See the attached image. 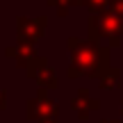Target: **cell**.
<instances>
[{"instance_id": "obj_7", "label": "cell", "mask_w": 123, "mask_h": 123, "mask_svg": "<svg viewBox=\"0 0 123 123\" xmlns=\"http://www.w3.org/2000/svg\"><path fill=\"white\" fill-rule=\"evenodd\" d=\"M71 107L78 112V116H80V119H87V116H89V112L98 110V100L89 98V89H84V87H82V89L78 91V96L71 100Z\"/></svg>"}, {"instance_id": "obj_11", "label": "cell", "mask_w": 123, "mask_h": 123, "mask_svg": "<svg viewBox=\"0 0 123 123\" xmlns=\"http://www.w3.org/2000/svg\"><path fill=\"white\" fill-rule=\"evenodd\" d=\"M110 9L123 18V0H110Z\"/></svg>"}, {"instance_id": "obj_9", "label": "cell", "mask_w": 123, "mask_h": 123, "mask_svg": "<svg viewBox=\"0 0 123 123\" xmlns=\"http://www.w3.org/2000/svg\"><path fill=\"white\" fill-rule=\"evenodd\" d=\"M46 2L57 9L59 16H66V14L71 12V7H78V0H46Z\"/></svg>"}, {"instance_id": "obj_3", "label": "cell", "mask_w": 123, "mask_h": 123, "mask_svg": "<svg viewBox=\"0 0 123 123\" xmlns=\"http://www.w3.org/2000/svg\"><path fill=\"white\" fill-rule=\"evenodd\" d=\"M27 116L37 123H55L57 121V103L48 96L46 89H39L32 100H27Z\"/></svg>"}, {"instance_id": "obj_8", "label": "cell", "mask_w": 123, "mask_h": 123, "mask_svg": "<svg viewBox=\"0 0 123 123\" xmlns=\"http://www.w3.org/2000/svg\"><path fill=\"white\" fill-rule=\"evenodd\" d=\"M119 78H121V73H119V68H107L105 73L98 78V87L100 89H105V91H112V89L116 87V82H119Z\"/></svg>"}, {"instance_id": "obj_5", "label": "cell", "mask_w": 123, "mask_h": 123, "mask_svg": "<svg viewBox=\"0 0 123 123\" xmlns=\"http://www.w3.org/2000/svg\"><path fill=\"white\" fill-rule=\"evenodd\" d=\"M25 71H27V78L39 84V89H46V91H48V89H57V73H55V68L43 57L37 55V57L25 66Z\"/></svg>"}, {"instance_id": "obj_2", "label": "cell", "mask_w": 123, "mask_h": 123, "mask_svg": "<svg viewBox=\"0 0 123 123\" xmlns=\"http://www.w3.org/2000/svg\"><path fill=\"white\" fill-rule=\"evenodd\" d=\"M89 39H110V46H119V39L123 34V18L114 14L110 7L100 12H91L87 18Z\"/></svg>"}, {"instance_id": "obj_1", "label": "cell", "mask_w": 123, "mask_h": 123, "mask_svg": "<svg viewBox=\"0 0 123 123\" xmlns=\"http://www.w3.org/2000/svg\"><path fill=\"white\" fill-rule=\"evenodd\" d=\"M68 50H71V68H68L71 80H78L82 75L98 80L110 68V48L100 46L96 39L68 37Z\"/></svg>"}, {"instance_id": "obj_4", "label": "cell", "mask_w": 123, "mask_h": 123, "mask_svg": "<svg viewBox=\"0 0 123 123\" xmlns=\"http://www.w3.org/2000/svg\"><path fill=\"white\" fill-rule=\"evenodd\" d=\"M46 25H48V18H46V16H37V18L18 16L16 18V41L34 46L37 41L43 37Z\"/></svg>"}, {"instance_id": "obj_6", "label": "cell", "mask_w": 123, "mask_h": 123, "mask_svg": "<svg viewBox=\"0 0 123 123\" xmlns=\"http://www.w3.org/2000/svg\"><path fill=\"white\" fill-rule=\"evenodd\" d=\"M5 55H7V57H14L18 68H25V66L37 57V50H34L32 43H21V41H18L16 46H9V48L5 50Z\"/></svg>"}, {"instance_id": "obj_12", "label": "cell", "mask_w": 123, "mask_h": 123, "mask_svg": "<svg viewBox=\"0 0 123 123\" xmlns=\"http://www.w3.org/2000/svg\"><path fill=\"white\" fill-rule=\"evenodd\" d=\"M5 103H7V96H5V91L0 89V110H5Z\"/></svg>"}, {"instance_id": "obj_10", "label": "cell", "mask_w": 123, "mask_h": 123, "mask_svg": "<svg viewBox=\"0 0 123 123\" xmlns=\"http://www.w3.org/2000/svg\"><path fill=\"white\" fill-rule=\"evenodd\" d=\"M78 7L89 9V14H91V12H100V9L110 7V0H78Z\"/></svg>"}]
</instances>
